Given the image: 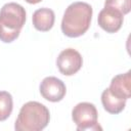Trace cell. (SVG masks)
<instances>
[{"mask_svg": "<svg viewBox=\"0 0 131 131\" xmlns=\"http://www.w3.org/2000/svg\"><path fill=\"white\" fill-rule=\"evenodd\" d=\"M92 13L91 5L86 2L78 1L70 4L62 16V33L70 38H77L84 35L90 27Z\"/></svg>", "mask_w": 131, "mask_h": 131, "instance_id": "6da1fadb", "label": "cell"}, {"mask_svg": "<svg viewBox=\"0 0 131 131\" xmlns=\"http://www.w3.org/2000/svg\"><path fill=\"white\" fill-rule=\"evenodd\" d=\"M26 23L25 8L15 2H9L0 10V40L4 43L14 41Z\"/></svg>", "mask_w": 131, "mask_h": 131, "instance_id": "7a4b0ae2", "label": "cell"}, {"mask_svg": "<svg viewBox=\"0 0 131 131\" xmlns=\"http://www.w3.org/2000/svg\"><path fill=\"white\" fill-rule=\"evenodd\" d=\"M50 120L49 110L38 101L25 103L16 118L14 129L16 131H40L44 129Z\"/></svg>", "mask_w": 131, "mask_h": 131, "instance_id": "3957f363", "label": "cell"}, {"mask_svg": "<svg viewBox=\"0 0 131 131\" xmlns=\"http://www.w3.org/2000/svg\"><path fill=\"white\" fill-rule=\"evenodd\" d=\"M98 114L95 105L90 102H80L72 111V119L77 126L78 131L101 130L97 122Z\"/></svg>", "mask_w": 131, "mask_h": 131, "instance_id": "277c9868", "label": "cell"}, {"mask_svg": "<svg viewBox=\"0 0 131 131\" xmlns=\"http://www.w3.org/2000/svg\"><path fill=\"white\" fill-rule=\"evenodd\" d=\"M83 64L81 54L74 48H67L62 50L56 59L58 71L64 76H72L76 74Z\"/></svg>", "mask_w": 131, "mask_h": 131, "instance_id": "5b68a950", "label": "cell"}, {"mask_svg": "<svg viewBox=\"0 0 131 131\" xmlns=\"http://www.w3.org/2000/svg\"><path fill=\"white\" fill-rule=\"evenodd\" d=\"M40 93L42 97L51 102L60 101L67 92L64 83L56 77H46L40 84Z\"/></svg>", "mask_w": 131, "mask_h": 131, "instance_id": "8992f818", "label": "cell"}, {"mask_svg": "<svg viewBox=\"0 0 131 131\" xmlns=\"http://www.w3.org/2000/svg\"><path fill=\"white\" fill-rule=\"evenodd\" d=\"M124 14L118 9L110 6H104L98 13V26L107 33L118 32L124 21Z\"/></svg>", "mask_w": 131, "mask_h": 131, "instance_id": "52a82bcc", "label": "cell"}, {"mask_svg": "<svg viewBox=\"0 0 131 131\" xmlns=\"http://www.w3.org/2000/svg\"><path fill=\"white\" fill-rule=\"evenodd\" d=\"M108 90L119 98L129 99L131 96V71L115 76L111 81Z\"/></svg>", "mask_w": 131, "mask_h": 131, "instance_id": "ba28073f", "label": "cell"}, {"mask_svg": "<svg viewBox=\"0 0 131 131\" xmlns=\"http://www.w3.org/2000/svg\"><path fill=\"white\" fill-rule=\"evenodd\" d=\"M54 20H55V15L53 10L47 7L37 9L32 16L34 28L41 32L49 31L53 27Z\"/></svg>", "mask_w": 131, "mask_h": 131, "instance_id": "9c48e42d", "label": "cell"}, {"mask_svg": "<svg viewBox=\"0 0 131 131\" xmlns=\"http://www.w3.org/2000/svg\"><path fill=\"white\" fill-rule=\"evenodd\" d=\"M101 103L103 105V108L107 113L113 114V115H117L125 108L126 99L119 98V97L115 96L108 90V88H106L101 93Z\"/></svg>", "mask_w": 131, "mask_h": 131, "instance_id": "30bf717a", "label": "cell"}, {"mask_svg": "<svg viewBox=\"0 0 131 131\" xmlns=\"http://www.w3.org/2000/svg\"><path fill=\"white\" fill-rule=\"evenodd\" d=\"M13 108L12 96L7 91H0V121H5L11 115Z\"/></svg>", "mask_w": 131, "mask_h": 131, "instance_id": "8fae6325", "label": "cell"}, {"mask_svg": "<svg viewBox=\"0 0 131 131\" xmlns=\"http://www.w3.org/2000/svg\"><path fill=\"white\" fill-rule=\"evenodd\" d=\"M104 6L114 7L123 14H127L131 9V0H105Z\"/></svg>", "mask_w": 131, "mask_h": 131, "instance_id": "7c38bea8", "label": "cell"}, {"mask_svg": "<svg viewBox=\"0 0 131 131\" xmlns=\"http://www.w3.org/2000/svg\"><path fill=\"white\" fill-rule=\"evenodd\" d=\"M25 1L28 2V3H30V4H37V3L41 2L42 0H25Z\"/></svg>", "mask_w": 131, "mask_h": 131, "instance_id": "4fadbf2b", "label": "cell"}]
</instances>
